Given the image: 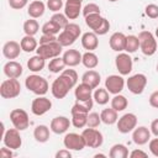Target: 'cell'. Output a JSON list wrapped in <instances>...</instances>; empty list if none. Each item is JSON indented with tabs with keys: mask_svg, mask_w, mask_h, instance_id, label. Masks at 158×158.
<instances>
[{
	"mask_svg": "<svg viewBox=\"0 0 158 158\" xmlns=\"http://www.w3.org/2000/svg\"><path fill=\"white\" fill-rule=\"evenodd\" d=\"M78 83V74L74 69H64L51 85V93L56 99H63L69 90L75 88Z\"/></svg>",
	"mask_w": 158,
	"mask_h": 158,
	"instance_id": "1",
	"label": "cell"
},
{
	"mask_svg": "<svg viewBox=\"0 0 158 158\" xmlns=\"http://www.w3.org/2000/svg\"><path fill=\"white\" fill-rule=\"evenodd\" d=\"M25 86H26V89H28L31 93L36 94L37 96L46 95L48 93V89H49V84H48L47 79L41 77V75H38V74H36V73L26 77Z\"/></svg>",
	"mask_w": 158,
	"mask_h": 158,
	"instance_id": "2",
	"label": "cell"
},
{
	"mask_svg": "<svg viewBox=\"0 0 158 158\" xmlns=\"http://www.w3.org/2000/svg\"><path fill=\"white\" fill-rule=\"evenodd\" d=\"M84 19H85L86 26L90 30H93V32H95L98 36H104L110 30L109 20L102 17L100 14H91V15L85 16Z\"/></svg>",
	"mask_w": 158,
	"mask_h": 158,
	"instance_id": "3",
	"label": "cell"
},
{
	"mask_svg": "<svg viewBox=\"0 0 158 158\" xmlns=\"http://www.w3.org/2000/svg\"><path fill=\"white\" fill-rule=\"evenodd\" d=\"M139 40V49L144 56H153L158 51V44L156 36L149 31H141L138 33Z\"/></svg>",
	"mask_w": 158,
	"mask_h": 158,
	"instance_id": "4",
	"label": "cell"
},
{
	"mask_svg": "<svg viewBox=\"0 0 158 158\" xmlns=\"http://www.w3.org/2000/svg\"><path fill=\"white\" fill-rule=\"evenodd\" d=\"M21 93V84L15 78L5 79L0 85V95L2 99H15Z\"/></svg>",
	"mask_w": 158,
	"mask_h": 158,
	"instance_id": "5",
	"label": "cell"
},
{
	"mask_svg": "<svg viewBox=\"0 0 158 158\" xmlns=\"http://www.w3.org/2000/svg\"><path fill=\"white\" fill-rule=\"evenodd\" d=\"M63 51V46L58 42H51V43H46V44H40L38 48L36 49V53L41 57H43L44 59H52L56 57H59L60 53Z\"/></svg>",
	"mask_w": 158,
	"mask_h": 158,
	"instance_id": "6",
	"label": "cell"
},
{
	"mask_svg": "<svg viewBox=\"0 0 158 158\" xmlns=\"http://www.w3.org/2000/svg\"><path fill=\"white\" fill-rule=\"evenodd\" d=\"M126 85L127 89L135 94V95H139L144 91L146 85H147V77L142 73H137L133 74L131 77H128V79L126 80Z\"/></svg>",
	"mask_w": 158,
	"mask_h": 158,
	"instance_id": "7",
	"label": "cell"
},
{
	"mask_svg": "<svg viewBox=\"0 0 158 158\" xmlns=\"http://www.w3.org/2000/svg\"><path fill=\"white\" fill-rule=\"evenodd\" d=\"M84 139H85V143H86V147H90V148H99L102 146L104 143V136L102 133L96 130V128H93V127H88V128H84L83 132H81Z\"/></svg>",
	"mask_w": 158,
	"mask_h": 158,
	"instance_id": "8",
	"label": "cell"
},
{
	"mask_svg": "<svg viewBox=\"0 0 158 158\" xmlns=\"http://www.w3.org/2000/svg\"><path fill=\"white\" fill-rule=\"evenodd\" d=\"M10 120L15 128L20 131H25L30 126V117L28 114L23 109H14L10 112Z\"/></svg>",
	"mask_w": 158,
	"mask_h": 158,
	"instance_id": "9",
	"label": "cell"
},
{
	"mask_svg": "<svg viewBox=\"0 0 158 158\" xmlns=\"http://www.w3.org/2000/svg\"><path fill=\"white\" fill-rule=\"evenodd\" d=\"M2 142H4V146L16 151L19 148H21L22 146V137L20 135V130L17 128H9L5 131L4 136H2Z\"/></svg>",
	"mask_w": 158,
	"mask_h": 158,
	"instance_id": "10",
	"label": "cell"
},
{
	"mask_svg": "<svg viewBox=\"0 0 158 158\" xmlns=\"http://www.w3.org/2000/svg\"><path fill=\"white\" fill-rule=\"evenodd\" d=\"M63 144L65 148H68L70 151H81L86 147V143H85L83 135H79L75 132L67 133L63 138Z\"/></svg>",
	"mask_w": 158,
	"mask_h": 158,
	"instance_id": "11",
	"label": "cell"
},
{
	"mask_svg": "<svg viewBox=\"0 0 158 158\" xmlns=\"http://www.w3.org/2000/svg\"><path fill=\"white\" fill-rule=\"evenodd\" d=\"M117 130L121 133H128L132 132L137 127V116L132 112L123 114L121 117L117 120Z\"/></svg>",
	"mask_w": 158,
	"mask_h": 158,
	"instance_id": "12",
	"label": "cell"
},
{
	"mask_svg": "<svg viewBox=\"0 0 158 158\" xmlns=\"http://www.w3.org/2000/svg\"><path fill=\"white\" fill-rule=\"evenodd\" d=\"M115 65L121 75H128L132 72V67H133L132 58L130 57V53L120 52L115 58Z\"/></svg>",
	"mask_w": 158,
	"mask_h": 158,
	"instance_id": "13",
	"label": "cell"
},
{
	"mask_svg": "<svg viewBox=\"0 0 158 158\" xmlns=\"http://www.w3.org/2000/svg\"><path fill=\"white\" fill-rule=\"evenodd\" d=\"M52 109V101L44 95H40L31 102V112L36 116H42Z\"/></svg>",
	"mask_w": 158,
	"mask_h": 158,
	"instance_id": "14",
	"label": "cell"
},
{
	"mask_svg": "<svg viewBox=\"0 0 158 158\" xmlns=\"http://www.w3.org/2000/svg\"><path fill=\"white\" fill-rule=\"evenodd\" d=\"M105 88L110 94H120L123 88H125V79L122 78V75H117V74H112L109 75L105 79Z\"/></svg>",
	"mask_w": 158,
	"mask_h": 158,
	"instance_id": "15",
	"label": "cell"
},
{
	"mask_svg": "<svg viewBox=\"0 0 158 158\" xmlns=\"http://www.w3.org/2000/svg\"><path fill=\"white\" fill-rule=\"evenodd\" d=\"M70 125H72V121L68 117H65V116H57V117L52 118L49 128H51V131L53 133L62 135V133H65L69 130Z\"/></svg>",
	"mask_w": 158,
	"mask_h": 158,
	"instance_id": "16",
	"label": "cell"
},
{
	"mask_svg": "<svg viewBox=\"0 0 158 158\" xmlns=\"http://www.w3.org/2000/svg\"><path fill=\"white\" fill-rule=\"evenodd\" d=\"M151 139V130L146 126H138L132 131V141L137 146H143Z\"/></svg>",
	"mask_w": 158,
	"mask_h": 158,
	"instance_id": "17",
	"label": "cell"
},
{
	"mask_svg": "<svg viewBox=\"0 0 158 158\" xmlns=\"http://www.w3.org/2000/svg\"><path fill=\"white\" fill-rule=\"evenodd\" d=\"M81 1L79 0H67L64 4V15L69 20H75L81 12Z\"/></svg>",
	"mask_w": 158,
	"mask_h": 158,
	"instance_id": "18",
	"label": "cell"
},
{
	"mask_svg": "<svg viewBox=\"0 0 158 158\" xmlns=\"http://www.w3.org/2000/svg\"><path fill=\"white\" fill-rule=\"evenodd\" d=\"M22 48H21V44L16 41H7L4 46H2V54L6 59H16L20 53H21Z\"/></svg>",
	"mask_w": 158,
	"mask_h": 158,
	"instance_id": "19",
	"label": "cell"
},
{
	"mask_svg": "<svg viewBox=\"0 0 158 158\" xmlns=\"http://www.w3.org/2000/svg\"><path fill=\"white\" fill-rule=\"evenodd\" d=\"M110 48L117 53L125 51V44H126V35L122 32H114L109 40Z\"/></svg>",
	"mask_w": 158,
	"mask_h": 158,
	"instance_id": "20",
	"label": "cell"
},
{
	"mask_svg": "<svg viewBox=\"0 0 158 158\" xmlns=\"http://www.w3.org/2000/svg\"><path fill=\"white\" fill-rule=\"evenodd\" d=\"M2 69H4V74L7 78H15V79L20 78L22 75V72H23L22 65L19 62H16V60H9V62H6Z\"/></svg>",
	"mask_w": 158,
	"mask_h": 158,
	"instance_id": "21",
	"label": "cell"
},
{
	"mask_svg": "<svg viewBox=\"0 0 158 158\" xmlns=\"http://www.w3.org/2000/svg\"><path fill=\"white\" fill-rule=\"evenodd\" d=\"M83 54L78 49H67L63 53V60L67 67H77L81 63Z\"/></svg>",
	"mask_w": 158,
	"mask_h": 158,
	"instance_id": "22",
	"label": "cell"
},
{
	"mask_svg": "<svg viewBox=\"0 0 158 158\" xmlns=\"http://www.w3.org/2000/svg\"><path fill=\"white\" fill-rule=\"evenodd\" d=\"M81 46L86 51H95L99 47L98 35L95 32H85L81 35Z\"/></svg>",
	"mask_w": 158,
	"mask_h": 158,
	"instance_id": "23",
	"label": "cell"
},
{
	"mask_svg": "<svg viewBox=\"0 0 158 158\" xmlns=\"http://www.w3.org/2000/svg\"><path fill=\"white\" fill-rule=\"evenodd\" d=\"M44 11H46V5L41 0H33L32 2H30L27 7V14L31 19H38L43 16Z\"/></svg>",
	"mask_w": 158,
	"mask_h": 158,
	"instance_id": "24",
	"label": "cell"
},
{
	"mask_svg": "<svg viewBox=\"0 0 158 158\" xmlns=\"http://www.w3.org/2000/svg\"><path fill=\"white\" fill-rule=\"evenodd\" d=\"M100 81H101V77H100V74H99L96 70H94V69H89V70H86V72L81 75V83H85V84L90 85L93 89H96V88L99 86Z\"/></svg>",
	"mask_w": 158,
	"mask_h": 158,
	"instance_id": "25",
	"label": "cell"
},
{
	"mask_svg": "<svg viewBox=\"0 0 158 158\" xmlns=\"http://www.w3.org/2000/svg\"><path fill=\"white\" fill-rule=\"evenodd\" d=\"M74 95L75 99L81 101V100H88L93 98V88L85 83H80L79 85L75 86L74 89Z\"/></svg>",
	"mask_w": 158,
	"mask_h": 158,
	"instance_id": "26",
	"label": "cell"
},
{
	"mask_svg": "<svg viewBox=\"0 0 158 158\" xmlns=\"http://www.w3.org/2000/svg\"><path fill=\"white\" fill-rule=\"evenodd\" d=\"M20 44H21V48L23 52L26 53H31L33 51H36L38 48V42L37 40L35 38V36H28V35H25L21 41H20Z\"/></svg>",
	"mask_w": 158,
	"mask_h": 158,
	"instance_id": "27",
	"label": "cell"
},
{
	"mask_svg": "<svg viewBox=\"0 0 158 158\" xmlns=\"http://www.w3.org/2000/svg\"><path fill=\"white\" fill-rule=\"evenodd\" d=\"M46 65V59L38 54L31 57L28 60H27V68L32 72V73H38L41 70H43Z\"/></svg>",
	"mask_w": 158,
	"mask_h": 158,
	"instance_id": "28",
	"label": "cell"
},
{
	"mask_svg": "<svg viewBox=\"0 0 158 158\" xmlns=\"http://www.w3.org/2000/svg\"><path fill=\"white\" fill-rule=\"evenodd\" d=\"M49 131L51 128L46 125H38L33 130V138L40 143H46L49 139Z\"/></svg>",
	"mask_w": 158,
	"mask_h": 158,
	"instance_id": "29",
	"label": "cell"
},
{
	"mask_svg": "<svg viewBox=\"0 0 158 158\" xmlns=\"http://www.w3.org/2000/svg\"><path fill=\"white\" fill-rule=\"evenodd\" d=\"M93 105H94V99H88V100H77L75 104L73 105L70 112L74 114V112H84V114H89V111L93 109Z\"/></svg>",
	"mask_w": 158,
	"mask_h": 158,
	"instance_id": "30",
	"label": "cell"
},
{
	"mask_svg": "<svg viewBox=\"0 0 158 158\" xmlns=\"http://www.w3.org/2000/svg\"><path fill=\"white\" fill-rule=\"evenodd\" d=\"M81 64L88 68V69H94L99 65V58L98 56L91 52V51H86L84 54H83V58H81Z\"/></svg>",
	"mask_w": 158,
	"mask_h": 158,
	"instance_id": "31",
	"label": "cell"
},
{
	"mask_svg": "<svg viewBox=\"0 0 158 158\" xmlns=\"http://www.w3.org/2000/svg\"><path fill=\"white\" fill-rule=\"evenodd\" d=\"M100 117H101V121H102L105 125H114V123H116L117 120H118L117 111L114 110L112 107L104 109V110L100 112Z\"/></svg>",
	"mask_w": 158,
	"mask_h": 158,
	"instance_id": "32",
	"label": "cell"
},
{
	"mask_svg": "<svg viewBox=\"0 0 158 158\" xmlns=\"http://www.w3.org/2000/svg\"><path fill=\"white\" fill-rule=\"evenodd\" d=\"M130 156L128 148L122 143H116L110 148L109 157L110 158H127Z\"/></svg>",
	"mask_w": 158,
	"mask_h": 158,
	"instance_id": "33",
	"label": "cell"
},
{
	"mask_svg": "<svg viewBox=\"0 0 158 158\" xmlns=\"http://www.w3.org/2000/svg\"><path fill=\"white\" fill-rule=\"evenodd\" d=\"M109 94L110 93L106 90V88H98L93 93V99L99 105H106L109 102V100H110Z\"/></svg>",
	"mask_w": 158,
	"mask_h": 158,
	"instance_id": "34",
	"label": "cell"
},
{
	"mask_svg": "<svg viewBox=\"0 0 158 158\" xmlns=\"http://www.w3.org/2000/svg\"><path fill=\"white\" fill-rule=\"evenodd\" d=\"M128 106V101L126 99V96L121 95V94H116L112 99H111V107L114 110H116L117 112L123 111L126 107Z\"/></svg>",
	"mask_w": 158,
	"mask_h": 158,
	"instance_id": "35",
	"label": "cell"
},
{
	"mask_svg": "<svg viewBox=\"0 0 158 158\" xmlns=\"http://www.w3.org/2000/svg\"><path fill=\"white\" fill-rule=\"evenodd\" d=\"M65 63L63 60V57H56L52 58L48 63V70L51 73H62L65 68Z\"/></svg>",
	"mask_w": 158,
	"mask_h": 158,
	"instance_id": "36",
	"label": "cell"
},
{
	"mask_svg": "<svg viewBox=\"0 0 158 158\" xmlns=\"http://www.w3.org/2000/svg\"><path fill=\"white\" fill-rule=\"evenodd\" d=\"M40 31V25L37 22L36 19H28L23 22V32L25 35H28V36H35L37 32Z\"/></svg>",
	"mask_w": 158,
	"mask_h": 158,
	"instance_id": "37",
	"label": "cell"
},
{
	"mask_svg": "<svg viewBox=\"0 0 158 158\" xmlns=\"http://www.w3.org/2000/svg\"><path fill=\"white\" fill-rule=\"evenodd\" d=\"M139 48V40L138 36L135 35H128L126 36V44H125V51L127 53H135Z\"/></svg>",
	"mask_w": 158,
	"mask_h": 158,
	"instance_id": "38",
	"label": "cell"
},
{
	"mask_svg": "<svg viewBox=\"0 0 158 158\" xmlns=\"http://www.w3.org/2000/svg\"><path fill=\"white\" fill-rule=\"evenodd\" d=\"M86 122H88V114H84V112H74V114H72V125L75 128L85 127Z\"/></svg>",
	"mask_w": 158,
	"mask_h": 158,
	"instance_id": "39",
	"label": "cell"
},
{
	"mask_svg": "<svg viewBox=\"0 0 158 158\" xmlns=\"http://www.w3.org/2000/svg\"><path fill=\"white\" fill-rule=\"evenodd\" d=\"M57 41H58L63 47H69V46H72V44L77 41V38H75L73 35H70L68 31L62 30L60 33H59L58 37H57Z\"/></svg>",
	"mask_w": 158,
	"mask_h": 158,
	"instance_id": "40",
	"label": "cell"
},
{
	"mask_svg": "<svg viewBox=\"0 0 158 158\" xmlns=\"http://www.w3.org/2000/svg\"><path fill=\"white\" fill-rule=\"evenodd\" d=\"M60 27L56 23V22H53L52 20H49V21H47V22H44L43 23V26L41 27V31H42V33H46V35H59L60 33Z\"/></svg>",
	"mask_w": 158,
	"mask_h": 158,
	"instance_id": "41",
	"label": "cell"
},
{
	"mask_svg": "<svg viewBox=\"0 0 158 158\" xmlns=\"http://www.w3.org/2000/svg\"><path fill=\"white\" fill-rule=\"evenodd\" d=\"M51 20L53 21V22H56L62 30L69 23V19L64 15V14H60V12H54L53 15H52V17H51Z\"/></svg>",
	"mask_w": 158,
	"mask_h": 158,
	"instance_id": "42",
	"label": "cell"
},
{
	"mask_svg": "<svg viewBox=\"0 0 158 158\" xmlns=\"http://www.w3.org/2000/svg\"><path fill=\"white\" fill-rule=\"evenodd\" d=\"M101 117L98 112H89L88 114V122H86V127H93V128H96L100 126L101 123Z\"/></svg>",
	"mask_w": 158,
	"mask_h": 158,
	"instance_id": "43",
	"label": "cell"
},
{
	"mask_svg": "<svg viewBox=\"0 0 158 158\" xmlns=\"http://www.w3.org/2000/svg\"><path fill=\"white\" fill-rule=\"evenodd\" d=\"M100 11H101V10H100V6H99L98 4H95V2H89V4H86V5L83 7V10H81L84 17L88 16V15H91V14H100Z\"/></svg>",
	"mask_w": 158,
	"mask_h": 158,
	"instance_id": "44",
	"label": "cell"
},
{
	"mask_svg": "<svg viewBox=\"0 0 158 158\" xmlns=\"http://www.w3.org/2000/svg\"><path fill=\"white\" fill-rule=\"evenodd\" d=\"M63 30H65V31H68L70 35H73L77 40L79 38V36L81 35V28H80V26L78 25V23H74V22H69Z\"/></svg>",
	"mask_w": 158,
	"mask_h": 158,
	"instance_id": "45",
	"label": "cell"
},
{
	"mask_svg": "<svg viewBox=\"0 0 158 158\" xmlns=\"http://www.w3.org/2000/svg\"><path fill=\"white\" fill-rule=\"evenodd\" d=\"M144 14L149 19H158V5L156 4H148L144 9Z\"/></svg>",
	"mask_w": 158,
	"mask_h": 158,
	"instance_id": "46",
	"label": "cell"
},
{
	"mask_svg": "<svg viewBox=\"0 0 158 158\" xmlns=\"http://www.w3.org/2000/svg\"><path fill=\"white\" fill-rule=\"evenodd\" d=\"M63 6L64 4L62 0H48L47 1V7L53 12H59V10H62Z\"/></svg>",
	"mask_w": 158,
	"mask_h": 158,
	"instance_id": "47",
	"label": "cell"
},
{
	"mask_svg": "<svg viewBox=\"0 0 158 158\" xmlns=\"http://www.w3.org/2000/svg\"><path fill=\"white\" fill-rule=\"evenodd\" d=\"M28 4V0H9V6L14 10H21Z\"/></svg>",
	"mask_w": 158,
	"mask_h": 158,
	"instance_id": "48",
	"label": "cell"
},
{
	"mask_svg": "<svg viewBox=\"0 0 158 158\" xmlns=\"http://www.w3.org/2000/svg\"><path fill=\"white\" fill-rule=\"evenodd\" d=\"M148 147H149L151 153H152L154 157H158V137L149 139V142H148Z\"/></svg>",
	"mask_w": 158,
	"mask_h": 158,
	"instance_id": "49",
	"label": "cell"
},
{
	"mask_svg": "<svg viewBox=\"0 0 158 158\" xmlns=\"http://www.w3.org/2000/svg\"><path fill=\"white\" fill-rule=\"evenodd\" d=\"M54 41H57V37L54 35L42 33V36L40 38V44H46V43H51V42H54Z\"/></svg>",
	"mask_w": 158,
	"mask_h": 158,
	"instance_id": "50",
	"label": "cell"
},
{
	"mask_svg": "<svg viewBox=\"0 0 158 158\" xmlns=\"http://www.w3.org/2000/svg\"><path fill=\"white\" fill-rule=\"evenodd\" d=\"M12 151H14V149H11V148L4 146V147L0 149V158H11V157H14V152H12Z\"/></svg>",
	"mask_w": 158,
	"mask_h": 158,
	"instance_id": "51",
	"label": "cell"
},
{
	"mask_svg": "<svg viewBox=\"0 0 158 158\" xmlns=\"http://www.w3.org/2000/svg\"><path fill=\"white\" fill-rule=\"evenodd\" d=\"M148 101H149V105H151L152 107H154V109H158V90L153 91V93L149 95V99H148Z\"/></svg>",
	"mask_w": 158,
	"mask_h": 158,
	"instance_id": "52",
	"label": "cell"
},
{
	"mask_svg": "<svg viewBox=\"0 0 158 158\" xmlns=\"http://www.w3.org/2000/svg\"><path fill=\"white\" fill-rule=\"evenodd\" d=\"M148 156V153H146L142 149H133L131 153H130V157L131 158H146Z\"/></svg>",
	"mask_w": 158,
	"mask_h": 158,
	"instance_id": "53",
	"label": "cell"
},
{
	"mask_svg": "<svg viewBox=\"0 0 158 158\" xmlns=\"http://www.w3.org/2000/svg\"><path fill=\"white\" fill-rule=\"evenodd\" d=\"M70 157H72V153H70V149L68 148H63L56 153V158H70Z\"/></svg>",
	"mask_w": 158,
	"mask_h": 158,
	"instance_id": "54",
	"label": "cell"
},
{
	"mask_svg": "<svg viewBox=\"0 0 158 158\" xmlns=\"http://www.w3.org/2000/svg\"><path fill=\"white\" fill-rule=\"evenodd\" d=\"M149 130H151V133H153L156 137H158V118H156L151 122Z\"/></svg>",
	"mask_w": 158,
	"mask_h": 158,
	"instance_id": "55",
	"label": "cell"
},
{
	"mask_svg": "<svg viewBox=\"0 0 158 158\" xmlns=\"http://www.w3.org/2000/svg\"><path fill=\"white\" fill-rule=\"evenodd\" d=\"M94 157H95V158H98V157H106V156H105V154H102V153H98V154H95Z\"/></svg>",
	"mask_w": 158,
	"mask_h": 158,
	"instance_id": "56",
	"label": "cell"
},
{
	"mask_svg": "<svg viewBox=\"0 0 158 158\" xmlns=\"http://www.w3.org/2000/svg\"><path fill=\"white\" fill-rule=\"evenodd\" d=\"M154 36H156V38H158V26H157V28L154 31Z\"/></svg>",
	"mask_w": 158,
	"mask_h": 158,
	"instance_id": "57",
	"label": "cell"
},
{
	"mask_svg": "<svg viewBox=\"0 0 158 158\" xmlns=\"http://www.w3.org/2000/svg\"><path fill=\"white\" fill-rule=\"evenodd\" d=\"M107 1H110V2H116V1H118V0H107Z\"/></svg>",
	"mask_w": 158,
	"mask_h": 158,
	"instance_id": "58",
	"label": "cell"
},
{
	"mask_svg": "<svg viewBox=\"0 0 158 158\" xmlns=\"http://www.w3.org/2000/svg\"><path fill=\"white\" fill-rule=\"evenodd\" d=\"M156 69H157V73H158V64H157V68Z\"/></svg>",
	"mask_w": 158,
	"mask_h": 158,
	"instance_id": "59",
	"label": "cell"
},
{
	"mask_svg": "<svg viewBox=\"0 0 158 158\" xmlns=\"http://www.w3.org/2000/svg\"><path fill=\"white\" fill-rule=\"evenodd\" d=\"M79 1H81V2H83V0H79Z\"/></svg>",
	"mask_w": 158,
	"mask_h": 158,
	"instance_id": "60",
	"label": "cell"
}]
</instances>
